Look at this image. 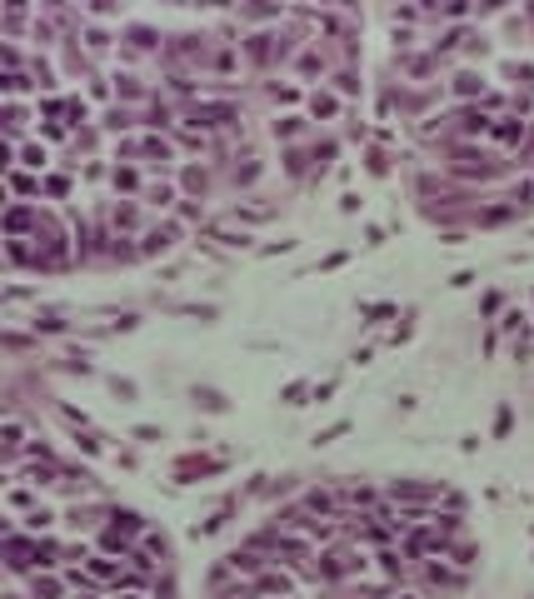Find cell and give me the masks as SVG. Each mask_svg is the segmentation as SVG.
I'll list each match as a JSON object with an SVG mask.
<instances>
[{"label": "cell", "mask_w": 534, "mask_h": 599, "mask_svg": "<svg viewBox=\"0 0 534 599\" xmlns=\"http://www.w3.org/2000/svg\"><path fill=\"white\" fill-rule=\"evenodd\" d=\"M345 110V95L335 90V85H320V90H310V115L315 120H335Z\"/></svg>", "instance_id": "1"}, {"label": "cell", "mask_w": 534, "mask_h": 599, "mask_svg": "<svg viewBox=\"0 0 534 599\" xmlns=\"http://www.w3.org/2000/svg\"><path fill=\"white\" fill-rule=\"evenodd\" d=\"M45 165H50V150H45V145H35V140L15 145V170H45Z\"/></svg>", "instance_id": "2"}, {"label": "cell", "mask_w": 534, "mask_h": 599, "mask_svg": "<svg viewBox=\"0 0 534 599\" xmlns=\"http://www.w3.org/2000/svg\"><path fill=\"white\" fill-rule=\"evenodd\" d=\"M115 190L130 195V200H140V195H145V175H140L135 165H115Z\"/></svg>", "instance_id": "3"}, {"label": "cell", "mask_w": 534, "mask_h": 599, "mask_svg": "<svg viewBox=\"0 0 534 599\" xmlns=\"http://www.w3.org/2000/svg\"><path fill=\"white\" fill-rule=\"evenodd\" d=\"M205 185H210L205 165H185V170H180V190H185V200H200V195H205Z\"/></svg>", "instance_id": "4"}, {"label": "cell", "mask_w": 534, "mask_h": 599, "mask_svg": "<svg viewBox=\"0 0 534 599\" xmlns=\"http://www.w3.org/2000/svg\"><path fill=\"white\" fill-rule=\"evenodd\" d=\"M115 95H120V100H145L150 90H145L140 75H115Z\"/></svg>", "instance_id": "5"}, {"label": "cell", "mask_w": 534, "mask_h": 599, "mask_svg": "<svg viewBox=\"0 0 534 599\" xmlns=\"http://www.w3.org/2000/svg\"><path fill=\"white\" fill-rule=\"evenodd\" d=\"M275 135H280V140H300V135H305L300 115H285V120H275Z\"/></svg>", "instance_id": "6"}]
</instances>
